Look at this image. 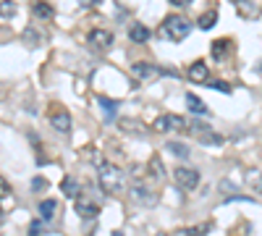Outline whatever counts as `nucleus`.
Here are the masks:
<instances>
[{
    "label": "nucleus",
    "mask_w": 262,
    "mask_h": 236,
    "mask_svg": "<svg viewBox=\"0 0 262 236\" xmlns=\"http://www.w3.org/2000/svg\"><path fill=\"white\" fill-rule=\"evenodd\" d=\"M97 171H100V186L107 194H121L123 189H126V173H123L118 165L107 163L102 157V160L97 163Z\"/></svg>",
    "instance_id": "1"
},
{
    "label": "nucleus",
    "mask_w": 262,
    "mask_h": 236,
    "mask_svg": "<svg viewBox=\"0 0 262 236\" xmlns=\"http://www.w3.org/2000/svg\"><path fill=\"white\" fill-rule=\"evenodd\" d=\"M189 31H192V24L183 19V16H178V13L168 16V19L163 21V26H160V35L163 37H171V40H183Z\"/></svg>",
    "instance_id": "2"
},
{
    "label": "nucleus",
    "mask_w": 262,
    "mask_h": 236,
    "mask_svg": "<svg viewBox=\"0 0 262 236\" xmlns=\"http://www.w3.org/2000/svg\"><path fill=\"white\" fill-rule=\"evenodd\" d=\"M173 179H176L178 189H183V192H194V189L199 186V171L186 168V165H178L173 171Z\"/></svg>",
    "instance_id": "3"
},
{
    "label": "nucleus",
    "mask_w": 262,
    "mask_h": 236,
    "mask_svg": "<svg viewBox=\"0 0 262 236\" xmlns=\"http://www.w3.org/2000/svg\"><path fill=\"white\" fill-rule=\"evenodd\" d=\"M89 45L97 47V50H107L113 45V35L107 29H92L89 31Z\"/></svg>",
    "instance_id": "4"
},
{
    "label": "nucleus",
    "mask_w": 262,
    "mask_h": 236,
    "mask_svg": "<svg viewBox=\"0 0 262 236\" xmlns=\"http://www.w3.org/2000/svg\"><path fill=\"white\" fill-rule=\"evenodd\" d=\"M131 194H134V199H136V202L147 205V208H149V205H155V202H158V194L152 192V189H147L142 181H136V184L131 186Z\"/></svg>",
    "instance_id": "5"
},
{
    "label": "nucleus",
    "mask_w": 262,
    "mask_h": 236,
    "mask_svg": "<svg viewBox=\"0 0 262 236\" xmlns=\"http://www.w3.org/2000/svg\"><path fill=\"white\" fill-rule=\"evenodd\" d=\"M50 126L60 134H68L71 131V116L66 110H55V113H50Z\"/></svg>",
    "instance_id": "6"
},
{
    "label": "nucleus",
    "mask_w": 262,
    "mask_h": 236,
    "mask_svg": "<svg viewBox=\"0 0 262 236\" xmlns=\"http://www.w3.org/2000/svg\"><path fill=\"white\" fill-rule=\"evenodd\" d=\"M73 210L79 213L82 218H95V215L100 213V205H97V202H92V199H84V197H82V199H76V202H73Z\"/></svg>",
    "instance_id": "7"
},
{
    "label": "nucleus",
    "mask_w": 262,
    "mask_h": 236,
    "mask_svg": "<svg viewBox=\"0 0 262 236\" xmlns=\"http://www.w3.org/2000/svg\"><path fill=\"white\" fill-rule=\"evenodd\" d=\"M60 189H63V194L71 197V199H76V197L82 194V184L76 181V179H71V176H66L63 181H60Z\"/></svg>",
    "instance_id": "8"
},
{
    "label": "nucleus",
    "mask_w": 262,
    "mask_h": 236,
    "mask_svg": "<svg viewBox=\"0 0 262 236\" xmlns=\"http://www.w3.org/2000/svg\"><path fill=\"white\" fill-rule=\"evenodd\" d=\"M231 40H215L212 42V58L215 60H223V58H228V53H231Z\"/></svg>",
    "instance_id": "9"
},
{
    "label": "nucleus",
    "mask_w": 262,
    "mask_h": 236,
    "mask_svg": "<svg viewBox=\"0 0 262 236\" xmlns=\"http://www.w3.org/2000/svg\"><path fill=\"white\" fill-rule=\"evenodd\" d=\"M129 37H131V42H139V45H144V42L149 40V29H147L144 24H131V29H129Z\"/></svg>",
    "instance_id": "10"
},
{
    "label": "nucleus",
    "mask_w": 262,
    "mask_h": 236,
    "mask_svg": "<svg viewBox=\"0 0 262 236\" xmlns=\"http://www.w3.org/2000/svg\"><path fill=\"white\" fill-rule=\"evenodd\" d=\"M134 76H139V79H152V76H158L160 71L152 66V63H134Z\"/></svg>",
    "instance_id": "11"
},
{
    "label": "nucleus",
    "mask_w": 262,
    "mask_h": 236,
    "mask_svg": "<svg viewBox=\"0 0 262 236\" xmlns=\"http://www.w3.org/2000/svg\"><path fill=\"white\" fill-rule=\"evenodd\" d=\"M207 63H202V60H197V63H192V69H189V79H194V82H205L207 79Z\"/></svg>",
    "instance_id": "12"
},
{
    "label": "nucleus",
    "mask_w": 262,
    "mask_h": 236,
    "mask_svg": "<svg viewBox=\"0 0 262 236\" xmlns=\"http://www.w3.org/2000/svg\"><path fill=\"white\" fill-rule=\"evenodd\" d=\"M186 108L192 110V113H197V116H205V113H207V108H205V103L199 100V97H197L194 92H189V94H186Z\"/></svg>",
    "instance_id": "13"
},
{
    "label": "nucleus",
    "mask_w": 262,
    "mask_h": 236,
    "mask_svg": "<svg viewBox=\"0 0 262 236\" xmlns=\"http://www.w3.org/2000/svg\"><path fill=\"white\" fill-rule=\"evenodd\" d=\"M55 213H58V202H55V199H42V202H40V215H42V220H53Z\"/></svg>",
    "instance_id": "14"
},
{
    "label": "nucleus",
    "mask_w": 262,
    "mask_h": 236,
    "mask_svg": "<svg viewBox=\"0 0 262 236\" xmlns=\"http://www.w3.org/2000/svg\"><path fill=\"white\" fill-rule=\"evenodd\" d=\"M118 126L123 131H131V134H144V126L134 118H118Z\"/></svg>",
    "instance_id": "15"
},
{
    "label": "nucleus",
    "mask_w": 262,
    "mask_h": 236,
    "mask_svg": "<svg viewBox=\"0 0 262 236\" xmlns=\"http://www.w3.org/2000/svg\"><path fill=\"white\" fill-rule=\"evenodd\" d=\"M97 105L105 110V121H116V108H118V103L107 100V97H97Z\"/></svg>",
    "instance_id": "16"
},
{
    "label": "nucleus",
    "mask_w": 262,
    "mask_h": 236,
    "mask_svg": "<svg viewBox=\"0 0 262 236\" xmlns=\"http://www.w3.org/2000/svg\"><path fill=\"white\" fill-rule=\"evenodd\" d=\"M32 13L37 16V19H50V16H53V6L50 3H34Z\"/></svg>",
    "instance_id": "17"
},
{
    "label": "nucleus",
    "mask_w": 262,
    "mask_h": 236,
    "mask_svg": "<svg viewBox=\"0 0 262 236\" xmlns=\"http://www.w3.org/2000/svg\"><path fill=\"white\" fill-rule=\"evenodd\" d=\"M215 21H218V13H215V11H207V13L199 16V29H212Z\"/></svg>",
    "instance_id": "18"
},
{
    "label": "nucleus",
    "mask_w": 262,
    "mask_h": 236,
    "mask_svg": "<svg viewBox=\"0 0 262 236\" xmlns=\"http://www.w3.org/2000/svg\"><path fill=\"white\" fill-rule=\"evenodd\" d=\"M197 137H199L202 145H223V137L215 134V131H202V134H197Z\"/></svg>",
    "instance_id": "19"
},
{
    "label": "nucleus",
    "mask_w": 262,
    "mask_h": 236,
    "mask_svg": "<svg viewBox=\"0 0 262 236\" xmlns=\"http://www.w3.org/2000/svg\"><path fill=\"white\" fill-rule=\"evenodd\" d=\"M24 45H26V47H37V45H40V31L32 29V26L24 29Z\"/></svg>",
    "instance_id": "20"
},
{
    "label": "nucleus",
    "mask_w": 262,
    "mask_h": 236,
    "mask_svg": "<svg viewBox=\"0 0 262 236\" xmlns=\"http://www.w3.org/2000/svg\"><path fill=\"white\" fill-rule=\"evenodd\" d=\"M149 171H152V176H158V181L165 176V168H163V160L155 155V157H149Z\"/></svg>",
    "instance_id": "21"
},
{
    "label": "nucleus",
    "mask_w": 262,
    "mask_h": 236,
    "mask_svg": "<svg viewBox=\"0 0 262 236\" xmlns=\"http://www.w3.org/2000/svg\"><path fill=\"white\" fill-rule=\"evenodd\" d=\"M210 228H212L210 223H205V226H197V228H183V231H178V236H205Z\"/></svg>",
    "instance_id": "22"
},
{
    "label": "nucleus",
    "mask_w": 262,
    "mask_h": 236,
    "mask_svg": "<svg viewBox=\"0 0 262 236\" xmlns=\"http://www.w3.org/2000/svg\"><path fill=\"white\" fill-rule=\"evenodd\" d=\"M168 150H171L176 157H189V147L186 145H178V142H168Z\"/></svg>",
    "instance_id": "23"
},
{
    "label": "nucleus",
    "mask_w": 262,
    "mask_h": 236,
    "mask_svg": "<svg viewBox=\"0 0 262 236\" xmlns=\"http://www.w3.org/2000/svg\"><path fill=\"white\" fill-rule=\"evenodd\" d=\"M0 16H3V19H13V16H16V3H0Z\"/></svg>",
    "instance_id": "24"
},
{
    "label": "nucleus",
    "mask_w": 262,
    "mask_h": 236,
    "mask_svg": "<svg viewBox=\"0 0 262 236\" xmlns=\"http://www.w3.org/2000/svg\"><path fill=\"white\" fill-rule=\"evenodd\" d=\"M165 118H168V129H178V131L186 129V121H183L181 116H165Z\"/></svg>",
    "instance_id": "25"
},
{
    "label": "nucleus",
    "mask_w": 262,
    "mask_h": 236,
    "mask_svg": "<svg viewBox=\"0 0 262 236\" xmlns=\"http://www.w3.org/2000/svg\"><path fill=\"white\" fill-rule=\"evenodd\" d=\"M207 82V87H212V89H220V92H231V84H226V82H218V79H205Z\"/></svg>",
    "instance_id": "26"
},
{
    "label": "nucleus",
    "mask_w": 262,
    "mask_h": 236,
    "mask_svg": "<svg viewBox=\"0 0 262 236\" xmlns=\"http://www.w3.org/2000/svg\"><path fill=\"white\" fill-rule=\"evenodd\" d=\"M48 189V179L45 176H34L32 179V192H45Z\"/></svg>",
    "instance_id": "27"
},
{
    "label": "nucleus",
    "mask_w": 262,
    "mask_h": 236,
    "mask_svg": "<svg viewBox=\"0 0 262 236\" xmlns=\"http://www.w3.org/2000/svg\"><path fill=\"white\" fill-rule=\"evenodd\" d=\"M239 11H244V16H254V6L249 0H239Z\"/></svg>",
    "instance_id": "28"
},
{
    "label": "nucleus",
    "mask_w": 262,
    "mask_h": 236,
    "mask_svg": "<svg viewBox=\"0 0 262 236\" xmlns=\"http://www.w3.org/2000/svg\"><path fill=\"white\" fill-rule=\"evenodd\" d=\"M192 131H194V134H202V131H210V126H207L205 121H199V118H197V121L192 123Z\"/></svg>",
    "instance_id": "29"
},
{
    "label": "nucleus",
    "mask_w": 262,
    "mask_h": 236,
    "mask_svg": "<svg viewBox=\"0 0 262 236\" xmlns=\"http://www.w3.org/2000/svg\"><path fill=\"white\" fill-rule=\"evenodd\" d=\"M152 126H155V131H168V118L160 116V118H155V123H152Z\"/></svg>",
    "instance_id": "30"
},
{
    "label": "nucleus",
    "mask_w": 262,
    "mask_h": 236,
    "mask_svg": "<svg viewBox=\"0 0 262 236\" xmlns=\"http://www.w3.org/2000/svg\"><path fill=\"white\" fill-rule=\"evenodd\" d=\"M42 231V220H32V226H29V236H40Z\"/></svg>",
    "instance_id": "31"
},
{
    "label": "nucleus",
    "mask_w": 262,
    "mask_h": 236,
    "mask_svg": "<svg viewBox=\"0 0 262 236\" xmlns=\"http://www.w3.org/2000/svg\"><path fill=\"white\" fill-rule=\"evenodd\" d=\"M11 194V186H8V181L6 179H0V197H8Z\"/></svg>",
    "instance_id": "32"
},
{
    "label": "nucleus",
    "mask_w": 262,
    "mask_h": 236,
    "mask_svg": "<svg viewBox=\"0 0 262 236\" xmlns=\"http://www.w3.org/2000/svg\"><path fill=\"white\" fill-rule=\"evenodd\" d=\"M171 3H173V6H178V8H186V6L192 3V0H171Z\"/></svg>",
    "instance_id": "33"
},
{
    "label": "nucleus",
    "mask_w": 262,
    "mask_h": 236,
    "mask_svg": "<svg viewBox=\"0 0 262 236\" xmlns=\"http://www.w3.org/2000/svg\"><path fill=\"white\" fill-rule=\"evenodd\" d=\"M254 186H257V192L262 194V179H257V181H254Z\"/></svg>",
    "instance_id": "34"
},
{
    "label": "nucleus",
    "mask_w": 262,
    "mask_h": 236,
    "mask_svg": "<svg viewBox=\"0 0 262 236\" xmlns=\"http://www.w3.org/2000/svg\"><path fill=\"white\" fill-rule=\"evenodd\" d=\"M97 3H102V0H95V6H97Z\"/></svg>",
    "instance_id": "35"
},
{
    "label": "nucleus",
    "mask_w": 262,
    "mask_h": 236,
    "mask_svg": "<svg viewBox=\"0 0 262 236\" xmlns=\"http://www.w3.org/2000/svg\"><path fill=\"white\" fill-rule=\"evenodd\" d=\"M158 236H165V233H158Z\"/></svg>",
    "instance_id": "36"
}]
</instances>
